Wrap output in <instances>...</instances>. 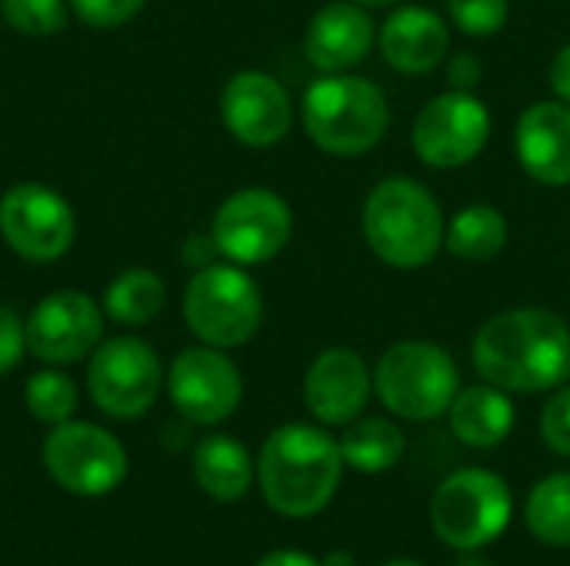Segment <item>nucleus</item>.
<instances>
[{"mask_svg": "<svg viewBox=\"0 0 570 566\" xmlns=\"http://www.w3.org/2000/svg\"><path fill=\"white\" fill-rule=\"evenodd\" d=\"M167 390L180 417L190 424H220L227 420L244 397V380L234 360L217 347H187L174 357L167 374Z\"/></svg>", "mask_w": 570, "mask_h": 566, "instance_id": "nucleus-13", "label": "nucleus"}, {"mask_svg": "<svg viewBox=\"0 0 570 566\" xmlns=\"http://www.w3.org/2000/svg\"><path fill=\"white\" fill-rule=\"evenodd\" d=\"M508 237H511V227H508V217L498 207L471 203V207H461L451 217V224L444 230V247L458 260L488 264L508 247Z\"/></svg>", "mask_w": 570, "mask_h": 566, "instance_id": "nucleus-23", "label": "nucleus"}, {"mask_svg": "<svg viewBox=\"0 0 570 566\" xmlns=\"http://www.w3.org/2000/svg\"><path fill=\"white\" fill-rule=\"evenodd\" d=\"M220 117L244 147H274L287 137L294 107L284 83L264 70H240L220 93Z\"/></svg>", "mask_w": 570, "mask_h": 566, "instance_id": "nucleus-15", "label": "nucleus"}, {"mask_svg": "<svg viewBox=\"0 0 570 566\" xmlns=\"http://www.w3.org/2000/svg\"><path fill=\"white\" fill-rule=\"evenodd\" d=\"M384 566H428V564H417V560H391V564Z\"/></svg>", "mask_w": 570, "mask_h": 566, "instance_id": "nucleus-38", "label": "nucleus"}, {"mask_svg": "<svg viewBox=\"0 0 570 566\" xmlns=\"http://www.w3.org/2000/svg\"><path fill=\"white\" fill-rule=\"evenodd\" d=\"M551 90L558 93V100L570 103V43H564L551 60Z\"/></svg>", "mask_w": 570, "mask_h": 566, "instance_id": "nucleus-33", "label": "nucleus"}, {"mask_svg": "<svg viewBox=\"0 0 570 566\" xmlns=\"http://www.w3.org/2000/svg\"><path fill=\"white\" fill-rule=\"evenodd\" d=\"M404 450H407V437L387 417L354 420V424H347V430L341 437L344 467H351L364 477H377V474L394 470L404 460Z\"/></svg>", "mask_w": 570, "mask_h": 566, "instance_id": "nucleus-22", "label": "nucleus"}, {"mask_svg": "<svg viewBox=\"0 0 570 566\" xmlns=\"http://www.w3.org/2000/svg\"><path fill=\"white\" fill-rule=\"evenodd\" d=\"M461 390L454 357L431 340H401L387 347L374 367V394L387 414L428 424L451 410Z\"/></svg>", "mask_w": 570, "mask_h": 566, "instance_id": "nucleus-5", "label": "nucleus"}, {"mask_svg": "<svg viewBox=\"0 0 570 566\" xmlns=\"http://www.w3.org/2000/svg\"><path fill=\"white\" fill-rule=\"evenodd\" d=\"M301 113L307 137L331 157H361L391 127V107L381 87L354 73L317 77L304 93Z\"/></svg>", "mask_w": 570, "mask_h": 566, "instance_id": "nucleus-4", "label": "nucleus"}, {"mask_svg": "<svg viewBox=\"0 0 570 566\" xmlns=\"http://www.w3.org/2000/svg\"><path fill=\"white\" fill-rule=\"evenodd\" d=\"M321 566H357V560H354V554H347V550H331V554L321 560Z\"/></svg>", "mask_w": 570, "mask_h": 566, "instance_id": "nucleus-35", "label": "nucleus"}, {"mask_svg": "<svg viewBox=\"0 0 570 566\" xmlns=\"http://www.w3.org/2000/svg\"><path fill=\"white\" fill-rule=\"evenodd\" d=\"M164 300H167L164 280L154 270L134 267V270H124L107 287L104 310L110 320H117L124 327H140V324H150L164 310Z\"/></svg>", "mask_w": 570, "mask_h": 566, "instance_id": "nucleus-24", "label": "nucleus"}, {"mask_svg": "<svg viewBox=\"0 0 570 566\" xmlns=\"http://www.w3.org/2000/svg\"><path fill=\"white\" fill-rule=\"evenodd\" d=\"M451 434L474 450H491L498 444H504L514 430V404L508 397V390L494 387V384H474L458 390L451 410Z\"/></svg>", "mask_w": 570, "mask_h": 566, "instance_id": "nucleus-20", "label": "nucleus"}, {"mask_svg": "<svg viewBox=\"0 0 570 566\" xmlns=\"http://www.w3.org/2000/svg\"><path fill=\"white\" fill-rule=\"evenodd\" d=\"M454 566H498V564H491V560H484V557H478V554L471 550V554H464V557H461Z\"/></svg>", "mask_w": 570, "mask_h": 566, "instance_id": "nucleus-36", "label": "nucleus"}, {"mask_svg": "<svg viewBox=\"0 0 570 566\" xmlns=\"http://www.w3.org/2000/svg\"><path fill=\"white\" fill-rule=\"evenodd\" d=\"M23 344H27V334H23V324L20 317L0 304V374L13 370L20 354H23Z\"/></svg>", "mask_w": 570, "mask_h": 566, "instance_id": "nucleus-31", "label": "nucleus"}, {"mask_svg": "<svg viewBox=\"0 0 570 566\" xmlns=\"http://www.w3.org/2000/svg\"><path fill=\"white\" fill-rule=\"evenodd\" d=\"M294 230V217L284 197L267 187H244L230 193L210 224V244L230 264H267L274 260Z\"/></svg>", "mask_w": 570, "mask_h": 566, "instance_id": "nucleus-8", "label": "nucleus"}, {"mask_svg": "<svg viewBox=\"0 0 570 566\" xmlns=\"http://www.w3.org/2000/svg\"><path fill=\"white\" fill-rule=\"evenodd\" d=\"M67 3L87 27L107 30V27H120L130 17H137L147 0H67Z\"/></svg>", "mask_w": 570, "mask_h": 566, "instance_id": "nucleus-30", "label": "nucleus"}, {"mask_svg": "<svg viewBox=\"0 0 570 566\" xmlns=\"http://www.w3.org/2000/svg\"><path fill=\"white\" fill-rule=\"evenodd\" d=\"M514 153L524 173L544 187L570 183V103L538 100L514 127Z\"/></svg>", "mask_w": 570, "mask_h": 566, "instance_id": "nucleus-18", "label": "nucleus"}, {"mask_svg": "<svg viewBox=\"0 0 570 566\" xmlns=\"http://www.w3.org/2000/svg\"><path fill=\"white\" fill-rule=\"evenodd\" d=\"M104 314L94 297L80 290H57L43 297L23 324L27 350L43 364H73L97 350Z\"/></svg>", "mask_w": 570, "mask_h": 566, "instance_id": "nucleus-14", "label": "nucleus"}, {"mask_svg": "<svg viewBox=\"0 0 570 566\" xmlns=\"http://www.w3.org/2000/svg\"><path fill=\"white\" fill-rule=\"evenodd\" d=\"M454 27L468 37H494L511 17V0H448Z\"/></svg>", "mask_w": 570, "mask_h": 566, "instance_id": "nucleus-28", "label": "nucleus"}, {"mask_svg": "<svg viewBox=\"0 0 570 566\" xmlns=\"http://www.w3.org/2000/svg\"><path fill=\"white\" fill-rule=\"evenodd\" d=\"M364 240L394 270H421L444 247V214L438 197L411 180L387 177L371 187L361 214Z\"/></svg>", "mask_w": 570, "mask_h": 566, "instance_id": "nucleus-3", "label": "nucleus"}, {"mask_svg": "<svg viewBox=\"0 0 570 566\" xmlns=\"http://www.w3.org/2000/svg\"><path fill=\"white\" fill-rule=\"evenodd\" d=\"M541 440L548 444V450H554L558 457H570V387H558L538 420Z\"/></svg>", "mask_w": 570, "mask_h": 566, "instance_id": "nucleus-29", "label": "nucleus"}, {"mask_svg": "<svg viewBox=\"0 0 570 566\" xmlns=\"http://www.w3.org/2000/svg\"><path fill=\"white\" fill-rule=\"evenodd\" d=\"M184 317L207 347H240L264 320L261 287L240 270V264H207L187 284Z\"/></svg>", "mask_w": 570, "mask_h": 566, "instance_id": "nucleus-7", "label": "nucleus"}, {"mask_svg": "<svg viewBox=\"0 0 570 566\" xmlns=\"http://www.w3.org/2000/svg\"><path fill=\"white\" fill-rule=\"evenodd\" d=\"M0 13L10 30L27 37H50L67 27L63 0H0Z\"/></svg>", "mask_w": 570, "mask_h": 566, "instance_id": "nucleus-27", "label": "nucleus"}, {"mask_svg": "<svg viewBox=\"0 0 570 566\" xmlns=\"http://www.w3.org/2000/svg\"><path fill=\"white\" fill-rule=\"evenodd\" d=\"M160 357L150 344L137 337H114L100 344L87 370L94 404L117 420H134L147 414L160 394Z\"/></svg>", "mask_w": 570, "mask_h": 566, "instance_id": "nucleus-11", "label": "nucleus"}, {"mask_svg": "<svg viewBox=\"0 0 570 566\" xmlns=\"http://www.w3.org/2000/svg\"><path fill=\"white\" fill-rule=\"evenodd\" d=\"M474 370L508 394L558 390L570 377V327L551 310L514 307L481 324Z\"/></svg>", "mask_w": 570, "mask_h": 566, "instance_id": "nucleus-1", "label": "nucleus"}, {"mask_svg": "<svg viewBox=\"0 0 570 566\" xmlns=\"http://www.w3.org/2000/svg\"><path fill=\"white\" fill-rule=\"evenodd\" d=\"M524 524L534 540L570 547V474H551L531 487L524 500Z\"/></svg>", "mask_w": 570, "mask_h": 566, "instance_id": "nucleus-25", "label": "nucleus"}, {"mask_svg": "<svg viewBox=\"0 0 570 566\" xmlns=\"http://www.w3.org/2000/svg\"><path fill=\"white\" fill-rule=\"evenodd\" d=\"M384 60L401 73H431L444 63L451 50L448 23L428 7H397L377 33Z\"/></svg>", "mask_w": 570, "mask_h": 566, "instance_id": "nucleus-19", "label": "nucleus"}, {"mask_svg": "<svg viewBox=\"0 0 570 566\" xmlns=\"http://www.w3.org/2000/svg\"><path fill=\"white\" fill-rule=\"evenodd\" d=\"M344 477L341 440L311 424L277 427L257 457L261 494L281 517H314L321 514Z\"/></svg>", "mask_w": 570, "mask_h": 566, "instance_id": "nucleus-2", "label": "nucleus"}, {"mask_svg": "<svg viewBox=\"0 0 570 566\" xmlns=\"http://www.w3.org/2000/svg\"><path fill=\"white\" fill-rule=\"evenodd\" d=\"M511 514V487L484 467L451 474L431 497V527L438 540L461 554L494 544L508 530Z\"/></svg>", "mask_w": 570, "mask_h": 566, "instance_id": "nucleus-6", "label": "nucleus"}, {"mask_svg": "<svg viewBox=\"0 0 570 566\" xmlns=\"http://www.w3.org/2000/svg\"><path fill=\"white\" fill-rule=\"evenodd\" d=\"M47 474L77 497H104L127 477V454L114 434L94 424H57L43 440Z\"/></svg>", "mask_w": 570, "mask_h": 566, "instance_id": "nucleus-10", "label": "nucleus"}, {"mask_svg": "<svg viewBox=\"0 0 570 566\" xmlns=\"http://www.w3.org/2000/svg\"><path fill=\"white\" fill-rule=\"evenodd\" d=\"M0 234L17 257L47 264L70 250L77 217L57 190L43 183H17L0 197Z\"/></svg>", "mask_w": 570, "mask_h": 566, "instance_id": "nucleus-12", "label": "nucleus"}, {"mask_svg": "<svg viewBox=\"0 0 570 566\" xmlns=\"http://www.w3.org/2000/svg\"><path fill=\"white\" fill-rule=\"evenodd\" d=\"M491 137V113L474 90L431 97L411 130L414 153L434 170H458L481 157Z\"/></svg>", "mask_w": 570, "mask_h": 566, "instance_id": "nucleus-9", "label": "nucleus"}, {"mask_svg": "<svg viewBox=\"0 0 570 566\" xmlns=\"http://www.w3.org/2000/svg\"><path fill=\"white\" fill-rule=\"evenodd\" d=\"M354 3H361L364 10H384V7H394L401 0H354Z\"/></svg>", "mask_w": 570, "mask_h": 566, "instance_id": "nucleus-37", "label": "nucleus"}, {"mask_svg": "<svg viewBox=\"0 0 570 566\" xmlns=\"http://www.w3.org/2000/svg\"><path fill=\"white\" fill-rule=\"evenodd\" d=\"M27 410L40 420V424H67L77 410V387L67 374L60 370H40L27 380L23 390Z\"/></svg>", "mask_w": 570, "mask_h": 566, "instance_id": "nucleus-26", "label": "nucleus"}, {"mask_svg": "<svg viewBox=\"0 0 570 566\" xmlns=\"http://www.w3.org/2000/svg\"><path fill=\"white\" fill-rule=\"evenodd\" d=\"M374 390V374L351 347H331L314 357L304 377V404L324 427L354 424Z\"/></svg>", "mask_w": 570, "mask_h": 566, "instance_id": "nucleus-16", "label": "nucleus"}, {"mask_svg": "<svg viewBox=\"0 0 570 566\" xmlns=\"http://www.w3.org/2000/svg\"><path fill=\"white\" fill-rule=\"evenodd\" d=\"M377 40L371 13L354 0L321 7L304 30V53L321 73H351Z\"/></svg>", "mask_w": 570, "mask_h": 566, "instance_id": "nucleus-17", "label": "nucleus"}, {"mask_svg": "<svg viewBox=\"0 0 570 566\" xmlns=\"http://www.w3.org/2000/svg\"><path fill=\"white\" fill-rule=\"evenodd\" d=\"M194 477L217 504H237L254 484V464L240 440L214 434L194 450Z\"/></svg>", "mask_w": 570, "mask_h": 566, "instance_id": "nucleus-21", "label": "nucleus"}, {"mask_svg": "<svg viewBox=\"0 0 570 566\" xmlns=\"http://www.w3.org/2000/svg\"><path fill=\"white\" fill-rule=\"evenodd\" d=\"M257 566H321V560H314L311 554H301V550H274Z\"/></svg>", "mask_w": 570, "mask_h": 566, "instance_id": "nucleus-34", "label": "nucleus"}, {"mask_svg": "<svg viewBox=\"0 0 570 566\" xmlns=\"http://www.w3.org/2000/svg\"><path fill=\"white\" fill-rule=\"evenodd\" d=\"M484 77V63L478 60V53H454L448 63V83L451 90H474Z\"/></svg>", "mask_w": 570, "mask_h": 566, "instance_id": "nucleus-32", "label": "nucleus"}]
</instances>
